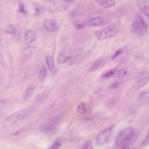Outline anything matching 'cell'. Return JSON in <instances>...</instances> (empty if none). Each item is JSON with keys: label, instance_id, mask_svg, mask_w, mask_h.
Returning <instances> with one entry per match:
<instances>
[{"label": "cell", "instance_id": "6da1fadb", "mask_svg": "<svg viewBox=\"0 0 149 149\" xmlns=\"http://www.w3.org/2000/svg\"><path fill=\"white\" fill-rule=\"evenodd\" d=\"M138 136V133L130 128L122 130L117 135L115 144L117 146H130L134 144Z\"/></svg>", "mask_w": 149, "mask_h": 149}, {"label": "cell", "instance_id": "7a4b0ae2", "mask_svg": "<svg viewBox=\"0 0 149 149\" xmlns=\"http://www.w3.org/2000/svg\"><path fill=\"white\" fill-rule=\"evenodd\" d=\"M31 113V111L29 109L14 112L4 118L3 122V125L5 127H9L19 120L28 117Z\"/></svg>", "mask_w": 149, "mask_h": 149}, {"label": "cell", "instance_id": "3957f363", "mask_svg": "<svg viewBox=\"0 0 149 149\" xmlns=\"http://www.w3.org/2000/svg\"><path fill=\"white\" fill-rule=\"evenodd\" d=\"M148 25L143 17L137 15L132 23L130 30L133 33L139 36L144 35L147 32Z\"/></svg>", "mask_w": 149, "mask_h": 149}, {"label": "cell", "instance_id": "277c9868", "mask_svg": "<svg viewBox=\"0 0 149 149\" xmlns=\"http://www.w3.org/2000/svg\"><path fill=\"white\" fill-rule=\"evenodd\" d=\"M119 30L118 25L113 24L105 27L101 31L96 32L95 35L98 40L102 41L114 36L118 33Z\"/></svg>", "mask_w": 149, "mask_h": 149}, {"label": "cell", "instance_id": "5b68a950", "mask_svg": "<svg viewBox=\"0 0 149 149\" xmlns=\"http://www.w3.org/2000/svg\"><path fill=\"white\" fill-rule=\"evenodd\" d=\"M115 126V125H111L102 131L98 135L97 140L99 145H103L108 141Z\"/></svg>", "mask_w": 149, "mask_h": 149}, {"label": "cell", "instance_id": "8992f818", "mask_svg": "<svg viewBox=\"0 0 149 149\" xmlns=\"http://www.w3.org/2000/svg\"><path fill=\"white\" fill-rule=\"evenodd\" d=\"M60 117L58 116L52 120L41 125L40 130L43 132H48L54 129L60 121Z\"/></svg>", "mask_w": 149, "mask_h": 149}, {"label": "cell", "instance_id": "52a82bcc", "mask_svg": "<svg viewBox=\"0 0 149 149\" xmlns=\"http://www.w3.org/2000/svg\"><path fill=\"white\" fill-rule=\"evenodd\" d=\"M43 26L46 30L51 32L55 31L58 29L57 25L55 21L49 18H46L44 20Z\"/></svg>", "mask_w": 149, "mask_h": 149}, {"label": "cell", "instance_id": "ba28073f", "mask_svg": "<svg viewBox=\"0 0 149 149\" xmlns=\"http://www.w3.org/2000/svg\"><path fill=\"white\" fill-rule=\"evenodd\" d=\"M137 3L141 10L145 15L148 17H149V2L146 0H140L137 1Z\"/></svg>", "mask_w": 149, "mask_h": 149}, {"label": "cell", "instance_id": "9c48e42d", "mask_svg": "<svg viewBox=\"0 0 149 149\" xmlns=\"http://www.w3.org/2000/svg\"><path fill=\"white\" fill-rule=\"evenodd\" d=\"M149 79V73L147 72H143L142 73L138 82L137 84L138 87L141 88L143 86L148 82Z\"/></svg>", "mask_w": 149, "mask_h": 149}, {"label": "cell", "instance_id": "30bf717a", "mask_svg": "<svg viewBox=\"0 0 149 149\" xmlns=\"http://www.w3.org/2000/svg\"><path fill=\"white\" fill-rule=\"evenodd\" d=\"M100 6L106 8H108L114 6L116 2L113 0H95Z\"/></svg>", "mask_w": 149, "mask_h": 149}, {"label": "cell", "instance_id": "8fae6325", "mask_svg": "<svg viewBox=\"0 0 149 149\" xmlns=\"http://www.w3.org/2000/svg\"><path fill=\"white\" fill-rule=\"evenodd\" d=\"M149 97V93L148 92L144 91L141 93L138 98L139 104L140 105H143L147 103L148 101Z\"/></svg>", "mask_w": 149, "mask_h": 149}, {"label": "cell", "instance_id": "7c38bea8", "mask_svg": "<svg viewBox=\"0 0 149 149\" xmlns=\"http://www.w3.org/2000/svg\"><path fill=\"white\" fill-rule=\"evenodd\" d=\"M46 62L49 70L53 74L56 73L55 65L52 57L51 56H47L46 58Z\"/></svg>", "mask_w": 149, "mask_h": 149}, {"label": "cell", "instance_id": "4fadbf2b", "mask_svg": "<svg viewBox=\"0 0 149 149\" xmlns=\"http://www.w3.org/2000/svg\"><path fill=\"white\" fill-rule=\"evenodd\" d=\"M43 4L44 8L49 11H54L57 9L56 5L51 1H44Z\"/></svg>", "mask_w": 149, "mask_h": 149}, {"label": "cell", "instance_id": "5bb4252c", "mask_svg": "<svg viewBox=\"0 0 149 149\" xmlns=\"http://www.w3.org/2000/svg\"><path fill=\"white\" fill-rule=\"evenodd\" d=\"M104 22L103 19L100 17H96L91 18L88 23L90 25L93 26H96L100 25Z\"/></svg>", "mask_w": 149, "mask_h": 149}, {"label": "cell", "instance_id": "9a60e30c", "mask_svg": "<svg viewBox=\"0 0 149 149\" xmlns=\"http://www.w3.org/2000/svg\"><path fill=\"white\" fill-rule=\"evenodd\" d=\"M36 33L34 31L30 30L27 31L25 33V38L26 41L29 42L33 41L35 38Z\"/></svg>", "mask_w": 149, "mask_h": 149}, {"label": "cell", "instance_id": "2e32d148", "mask_svg": "<svg viewBox=\"0 0 149 149\" xmlns=\"http://www.w3.org/2000/svg\"><path fill=\"white\" fill-rule=\"evenodd\" d=\"M37 49L35 47H30L26 48L24 52V56L26 57H30L36 53Z\"/></svg>", "mask_w": 149, "mask_h": 149}, {"label": "cell", "instance_id": "e0dca14e", "mask_svg": "<svg viewBox=\"0 0 149 149\" xmlns=\"http://www.w3.org/2000/svg\"><path fill=\"white\" fill-rule=\"evenodd\" d=\"M31 6L33 14L35 15H38L40 13L42 8L41 5L36 2L32 3Z\"/></svg>", "mask_w": 149, "mask_h": 149}, {"label": "cell", "instance_id": "ac0fdd59", "mask_svg": "<svg viewBox=\"0 0 149 149\" xmlns=\"http://www.w3.org/2000/svg\"><path fill=\"white\" fill-rule=\"evenodd\" d=\"M34 88L32 86L28 87L25 91L23 95V98L25 100L29 98L33 94Z\"/></svg>", "mask_w": 149, "mask_h": 149}, {"label": "cell", "instance_id": "d6986e66", "mask_svg": "<svg viewBox=\"0 0 149 149\" xmlns=\"http://www.w3.org/2000/svg\"><path fill=\"white\" fill-rule=\"evenodd\" d=\"M77 110L78 113L82 114L86 113L87 112L86 104L83 102L80 103L78 106Z\"/></svg>", "mask_w": 149, "mask_h": 149}, {"label": "cell", "instance_id": "ffe728a7", "mask_svg": "<svg viewBox=\"0 0 149 149\" xmlns=\"http://www.w3.org/2000/svg\"><path fill=\"white\" fill-rule=\"evenodd\" d=\"M47 74L45 68L43 66L40 70L38 74V78L41 81L44 80L46 77Z\"/></svg>", "mask_w": 149, "mask_h": 149}, {"label": "cell", "instance_id": "44dd1931", "mask_svg": "<svg viewBox=\"0 0 149 149\" xmlns=\"http://www.w3.org/2000/svg\"><path fill=\"white\" fill-rule=\"evenodd\" d=\"M103 61L102 59H99L95 61L92 65L90 69L91 71H93L97 69Z\"/></svg>", "mask_w": 149, "mask_h": 149}, {"label": "cell", "instance_id": "7402d4cb", "mask_svg": "<svg viewBox=\"0 0 149 149\" xmlns=\"http://www.w3.org/2000/svg\"><path fill=\"white\" fill-rule=\"evenodd\" d=\"M127 74V71L124 69H120L114 72V77L116 78H120L123 77Z\"/></svg>", "mask_w": 149, "mask_h": 149}, {"label": "cell", "instance_id": "603a6c76", "mask_svg": "<svg viewBox=\"0 0 149 149\" xmlns=\"http://www.w3.org/2000/svg\"><path fill=\"white\" fill-rule=\"evenodd\" d=\"M78 58V56L68 57L65 63L67 66L71 65L74 63Z\"/></svg>", "mask_w": 149, "mask_h": 149}, {"label": "cell", "instance_id": "cb8c5ba5", "mask_svg": "<svg viewBox=\"0 0 149 149\" xmlns=\"http://www.w3.org/2000/svg\"><path fill=\"white\" fill-rule=\"evenodd\" d=\"M68 57L63 54H60L57 57V62L60 64L65 63Z\"/></svg>", "mask_w": 149, "mask_h": 149}, {"label": "cell", "instance_id": "d4e9b609", "mask_svg": "<svg viewBox=\"0 0 149 149\" xmlns=\"http://www.w3.org/2000/svg\"><path fill=\"white\" fill-rule=\"evenodd\" d=\"M82 149H93V142L91 140H88L85 143Z\"/></svg>", "mask_w": 149, "mask_h": 149}, {"label": "cell", "instance_id": "484cf974", "mask_svg": "<svg viewBox=\"0 0 149 149\" xmlns=\"http://www.w3.org/2000/svg\"><path fill=\"white\" fill-rule=\"evenodd\" d=\"M46 97L47 96L45 95H41L38 97L36 101L37 105H40L45 100Z\"/></svg>", "mask_w": 149, "mask_h": 149}, {"label": "cell", "instance_id": "4316f807", "mask_svg": "<svg viewBox=\"0 0 149 149\" xmlns=\"http://www.w3.org/2000/svg\"><path fill=\"white\" fill-rule=\"evenodd\" d=\"M123 52V49H120L116 51L114 54L111 57V60H113L119 56L121 55Z\"/></svg>", "mask_w": 149, "mask_h": 149}, {"label": "cell", "instance_id": "83f0119b", "mask_svg": "<svg viewBox=\"0 0 149 149\" xmlns=\"http://www.w3.org/2000/svg\"><path fill=\"white\" fill-rule=\"evenodd\" d=\"M120 84V82L118 81H114L110 85L109 88L112 89H116L119 86Z\"/></svg>", "mask_w": 149, "mask_h": 149}, {"label": "cell", "instance_id": "f1b7e54d", "mask_svg": "<svg viewBox=\"0 0 149 149\" xmlns=\"http://www.w3.org/2000/svg\"><path fill=\"white\" fill-rule=\"evenodd\" d=\"M114 72H115L114 70H110L103 74L102 77H108L113 75Z\"/></svg>", "mask_w": 149, "mask_h": 149}, {"label": "cell", "instance_id": "f546056e", "mask_svg": "<svg viewBox=\"0 0 149 149\" xmlns=\"http://www.w3.org/2000/svg\"><path fill=\"white\" fill-rule=\"evenodd\" d=\"M8 33H14L16 31V29L15 27L11 25H9L8 26V28L6 30Z\"/></svg>", "mask_w": 149, "mask_h": 149}, {"label": "cell", "instance_id": "4dcf8cb0", "mask_svg": "<svg viewBox=\"0 0 149 149\" xmlns=\"http://www.w3.org/2000/svg\"><path fill=\"white\" fill-rule=\"evenodd\" d=\"M60 145L61 144L59 142H56L47 149H58Z\"/></svg>", "mask_w": 149, "mask_h": 149}, {"label": "cell", "instance_id": "1f68e13d", "mask_svg": "<svg viewBox=\"0 0 149 149\" xmlns=\"http://www.w3.org/2000/svg\"><path fill=\"white\" fill-rule=\"evenodd\" d=\"M149 133H148L147 134L146 138L143 141V144L144 145H147L149 142Z\"/></svg>", "mask_w": 149, "mask_h": 149}, {"label": "cell", "instance_id": "d6a6232c", "mask_svg": "<svg viewBox=\"0 0 149 149\" xmlns=\"http://www.w3.org/2000/svg\"><path fill=\"white\" fill-rule=\"evenodd\" d=\"M25 130V129L24 128H22L16 132L15 133V135H19L22 133V132H24Z\"/></svg>", "mask_w": 149, "mask_h": 149}, {"label": "cell", "instance_id": "836d02e7", "mask_svg": "<svg viewBox=\"0 0 149 149\" xmlns=\"http://www.w3.org/2000/svg\"><path fill=\"white\" fill-rule=\"evenodd\" d=\"M19 7V10L22 13H24L26 12L24 6L22 3L20 4Z\"/></svg>", "mask_w": 149, "mask_h": 149}, {"label": "cell", "instance_id": "e575fe53", "mask_svg": "<svg viewBox=\"0 0 149 149\" xmlns=\"http://www.w3.org/2000/svg\"><path fill=\"white\" fill-rule=\"evenodd\" d=\"M5 104V102L3 100H0V105L3 106Z\"/></svg>", "mask_w": 149, "mask_h": 149}, {"label": "cell", "instance_id": "d590c367", "mask_svg": "<svg viewBox=\"0 0 149 149\" xmlns=\"http://www.w3.org/2000/svg\"><path fill=\"white\" fill-rule=\"evenodd\" d=\"M121 149H129V147L127 146H124L122 147Z\"/></svg>", "mask_w": 149, "mask_h": 149}, {"label": "cell", "instance_id": "8d00e7d4", "mask_svg": "<svg viewBox=\"0 0 149 149\" xmlns=\"http://www.w3.org/2000/svg\"><path fill=\"white\" fill-rule=\"evenodd\" d=\"M1 113V110H0V115Z\"/></svg>", "mask_w": 149, "mask_h": 149}]
</instances>
